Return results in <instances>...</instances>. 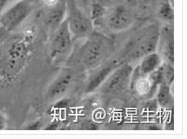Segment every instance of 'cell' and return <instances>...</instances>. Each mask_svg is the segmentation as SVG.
Returning <instances> with one entry per match:
<instances>
[{
	"mask_svg": "<svg viewBox=\"0 0 187 139\" xmlns=\"http://www.w3.org/2000/svg\"><path fill=\"white\" fill-rule=\"evenodd\" d=\"M27 46L26 41H19L14 43L10 49V60L11 61H17L23 59L27 52Z\"/></svg>",
	"mask_w": 187,
	"mask_h": 139,
	"instance_id": "obj_15",
	"label": "cell"
},
{
	"mask_svg": "<svg viewBox=\"0 0 187 139\" xmlns=\"http://www.w3.org/2000/svg\"><path fill=\"white\" fill-rule=\"evenodd\" d=\"M73 81V74L70 71H63L58 77L51 82L48 87L46 96L48 99L53 100L62 96L65 93Z\"/></svg>",
	"mask_w": 187,
	"mask_h": 139,
	"instance_id": "obj_10",
	"label": "cell"
},
{
	"mask_svg": "<svg viewBox=\"0 0 187 139\" xmlns=\"http://www.w3.org/2000/svg\"><path fill=\"white\" fill-rule=\"evenodd\" d=\"M111 43L100 35L94 33L86 37L85 43L79 52V60L81 65L86 69H94L102 65L108 57Z\"/></svg>",
	"mask_w": 187,
	"mask_h": 139,
	"instance_id": "obj_2",
	"label": "cell"
},
{
	"mask_svg": "<svg viewBox=\"0 0 187 139\" xmlns=\"http://www.w3.org/2000/svg\"><path fill=\"white\" fill-rule=\"evenodd\" d=\"M133 23L131 12L125 6H118L109 13L107 23L112 31H124Z\"/></svg>",
	"mask_w": 187,
	"mask_h": 139,
	"instance_id": "obj_8",
	"label": "cell"
},
{
	"mask_svg": "<svg viewBox=\"0 0 187 139\" xmlns=\"http://www.w3.org/2000/svg\"><path fill=\"white\" fill-rule=\"evenodd\" d=\"M9 2V0H0V15L3 13V9L5 8L6 4Z\"/></svg>",
	"mask_w": 187,
	"mask_h": 139,
	"instance_id": "obj_21",
	"label": "cell"
},
{
	"mask_svg": "<svg viewBox=\"0 0 187 139\" xmlns=\"http://www.w3.org/2000/svg\"><path fill=\"white\" fill-rule=\"evenodd\" d=\"M43 1H44L45 4H47L49 7H51V6L55 5L58 1H59V0H43Z\"/></svg>",
	"mask_w": 187,
	"mask_h": 139,
	"instance_id": "obj_22",
	"label": "cell"
},
{
	"mask_svg": "<svg viewBox=\"0 0 187 139\" xmlns=\"http://www.w3.org/2000/svg\"><path fill=\"white\" fill-rule=\"evenodd\" d=\"M51 34L49 46L50 57L51 61L61 63L67 58L71 52L73 40L66 19Z\"/></svg>",
	"mask_w": 187,
	"mask_h": 139,
	"instance_id": "obj_3",
	"label": "cell"
},
{
	"mask_svg": "<svg viewBox=\"0 0 187 139\" xmlns=\"http://www.w3.org/2000/svg\"><path fill=\"white\" fill-rule=\"evenodd\" d=\"M41 125H42V123L40 121H37L36 122L29 124L26 127V129H28V130H37V129H40L41 127Z\"/></svg>",
	"mask_w": 187,
	"mask_h": 139,
	"instance_id": "obj_19",
	"label": "cell"
},
{
	"mask_svg": "<svg viewBox=\"0 0 187 139\" xmlns=\"http://www.w3.org/2000/svg\"><path fill=\"white\" fill-rule=\"evenodd\" d=\"M157 16L164 23L167 24H171L174 19L173 5L169 1L163 2L157 10Z\"/></svg>",
	"mask_w": 187,
	"mask_h": 139,
	"instance_id": "obj_14",
	"label": "cell"
},
{
	"mask_svg": "<svg viewBox=\"0 0 187 139\" xmlns=\"http://www.w3.org/2000/svg\"><path fill=\"white\" fill-rule=\"evenodd\" d=\"M68 105H69V100L68 99H66V98L65 99H61L55 104L54 108L57 109V110H63V109L67 108Z\"/></svg>",
	"mask_w": 187,
	"mask_h": 139,
	"instance_id": "obj_18",
	"label": "cell"
},
{
	"mask_svg": "<svg viewBox=\"0 0 187 139\" xmlns=\"http://www.w3.org/2000/svg\"><path fill=\"white\" fill-rule=\"evenodd\" d=\"M66 14H67L66 21L73 39H86L94 33V25L91 18L77 7L74 1L67 5Z\"/></svg>",
	"mask_w": 187,
	"mask_h": 139,
	"instance_id": "obj_4",
	"label": "cell"
},
{
	"mask_svg": "<svg viewBox=\"0 0 187 139\" xmlns=\"http://www.w3.org/2000/svg\"><path fill=\"white\" fill-rule=\"evenodd\" d=\"M117 65H119L115 61H111L109 63H107L106 65H103L102 66L95 67L96 69L95 70V72L90 76V78L88 79V83L85 88L86 92H94L98 88H99L109 75V73Z\"/></svg>",
	"mask_w": 187,
	"mask_h": 139,
	"instance_id": "obj_11",
	"label": "cell"
},
{
	"mask_svg": "<svg viewBox=\"0 0 187 139\" xmlns=\"http://www.w3.org/2000/svg\"><path fill=\"white\" fill-rule=\"evenodd\" d=\"M133 69L132 65L128 62L117 65L99 87L101 92L104 93H113L125 90L126 86L131 83Z\"/></svg>",
	"mask_w": 187,
	"mask_h": 139,
	"instance_id": "obj_5",
	"label": "cell"
},
{
	"mask_svg": "<svg viewBox=\"0 0 187 139\" xmlns=\"http://www.w3.org/2000/svg\"><path fill=\"white\" fill-rule=\"evenodd\" d=\"M162 63V59L156 52L145 55L144 57L141 58L137 68L133 69L131 81L141 77H148L150 74L158 69Z\"/></svg>",
	"mask_w": 187,
	"mask_h": 139,
	"instance_id": "obj_9",
	"label": "cell"
},
{
	"mask_svg": "<svg viewBox=\"0 0 187 139\" xmlns=\"http://www.w3.org/2000/svg\"><path fill=\"white\" fill-rule=\"evenodd\" d=\"M159 29L155 24H150L135 34L126 43L125 56L129 60H138L156 50Z\"/></svg>",
	"mask_w": 187,
	"mask_h": 139,
	"instance_id": "obj_1",
	"label": "cell"
},
{
	"mask_svg": "<svg viewBox=\"0 0 187 139\" xmlns=\"http://www.w3.org/2000/svg\"><path fill=\"white\" fill-rule=\"evenodd\" d=\"M105 13H106V9L103 7V6L100 3L95 2L92 5L91 15H90V18H91V20L94 22L95 20H98V19L101 18L102 16H104Z\"/></svg>",
	"mask_w": 187,
	"mask_h": 139,
	"instance_id": "obj_17",
	"label": "cell"
},
{
	"mask_svg": "<svg viewBox=\"0 0 187 139\" xmlns=\"http://www.w3.org/2000/svg\"><path fill=\"white\" fill-rule=\"evenodd\" d=\"M156 101L160 106L169 107L172 104V94L170 92V85L161 83L156 90Z\"/></svg>",
	"mask_w": 187,
	"mask_h": 139,
	"instance_id": "obj_13",
	"label": "cell"
},
{
	"mask_svg": "<svg viewBox=\"0 0 187 139\" xmlns=\"http://www.w3.org/2000/svg\"><path fill=\"white\" fill-rule=\"evenodd\" d=\"M30 11V3L26 0H21L0 15V24L7 31L13 30L27 18Z\"/></svg>",
	"mask_w": 187,
	"mask_h": 139,
	"instance_id": "obj_6",
	"label": "cell"
},
{
	"mask_svg": "<svg viewBox=\"0 0 187 139\" xmlns=\"http://www.w3.org/2000/svg\"><path fill=\"white\" fill-rule=\"evenodd\" d=\"M6 124H7V119L5 116L0 113V130H3L6 128Z\"/></svg>",
	"mask_w": 187,
	"mask_h": 139,
	"instance_id": "obj_20",
	"label": "cell"
},
{
	"mask_svg": "<svg viewBox=\"0 0 187 139\" xmlns=\"http://www.w3.org/2000/svg\"><path fill=\"white\" fill-rule=\"evenodd\" d=\"M67 13V4L63 0H59L55 5L51 6L49 11L45 16V23L51 33L65 21Z\"/></svg>",
	"mask_w": 187,
	"mask_h": 139,
	"instance_id": "obj_12",
	"label": "cell"
},
{
	"mask_svg": "<svg viewBox=\"0 0 187 139\" xmlns=\"http://www.w3.org/2000/svg\"><path fill=\"white\" fill-rule=\"evenodd\" d=\"M170 3H171V4L173 5V0H170Z\"/></svg>",
	"mask_w": 187,
	"mask_h": 139,
	"instance_id": "obj_23",
	"label": "cell"
},
{
	"mask_svg": "<svg viewBox=\"0 0 187 139\" xmlns=\"http://www.w3.org/2000/svg\"><path fill=\"white\" fill-rule=\"evenodd\" d=\"M159 70L162 76V79L164 83L171 85L174 80V68L173 65L169 64V63L163 62L159 66Z\"/></svg>",
	"mask_w": 187,
	"mask_h": 139,
	"instance_id": "obj_16",
	"label": "cell"
},
{
	"mask_svg": "<svg viewBox=\"0 0 187 139\" xmlns=\"http://www.w3.org/2000/svg\"><path fill=\"white\" fill-rule=\"evenodd\" d=\"M159 49L157 52L163 62L173 65L174 63V39L173 31L169 24L159 32L158 43L156 49Z\"/></svg>",
	"mask_w": 187,
	"mask_h": 139,
	"instance_id": "obj_7",
	"label": "cell"
}]
</instances>
